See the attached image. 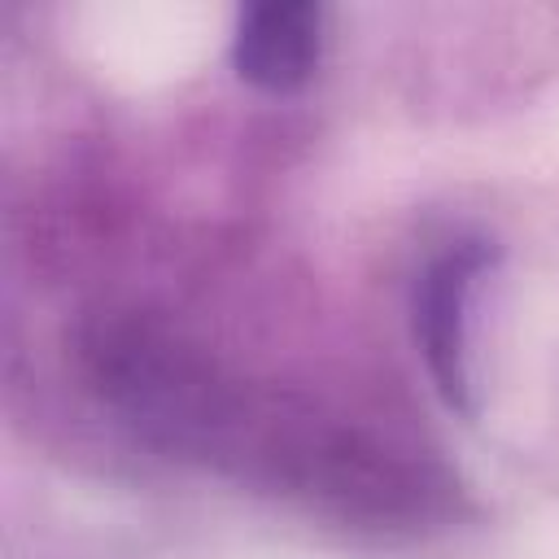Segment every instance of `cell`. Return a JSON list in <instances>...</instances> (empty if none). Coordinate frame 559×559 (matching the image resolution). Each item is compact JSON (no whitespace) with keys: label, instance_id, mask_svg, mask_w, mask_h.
<instances>
[{"label":"cell","instance_id":"3957f363","mask_svg":"<svg viewBox=\"0 0 559 559\" xmlns=\"http://www.w3.org/2000/svg\"><path fill=\"white\" fill-rule=\"evenodd\" d=\"M328 52V4L314 0H258L236 13L231 70L266 96L301 92Z\"/></svg>","mask_w":559,"mask_h":559},{"label":"cell","instance_id":"6da1fadb","mask_svg":"<svg viewBox=\"0 0 559 559\" xmlns=\"http://www.w3.org/2000/svg\"><path fill=\"white\" fill-rule=\"evenodd\" d=\"M79 358L118 424L170 459L376 537L424 533L459 515L454 476L424 450L245 380L153 314L92 319Z\"/></svg>","mask_w":559,"mask_h":559},{"label":"cell","instance_id":"7a4b0ae2","mask_svg":"<svg viewBox=\"0 0 559 559\" xmlns=\"http://www.w3.org/2000/svg\"><path fill=\"white\" fill-rule=\"evenodd\" d=\"M502 249L480 231H459L441 240L411 280V336L437 397L459 415H480L476 376V310L485 280L493 275Z\"/></svg>","mask_w":559,"mask_h":559}]
</instances>
